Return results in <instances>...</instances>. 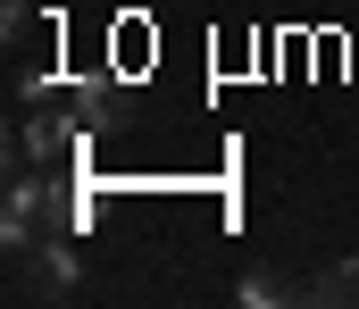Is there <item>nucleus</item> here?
<instances>
[{"label":"nucleus","mask_w":359,"mask_h":309,"mask_svg":"<svg viewBox=\"0 0 359 309\" xmlns=\"http://www.w3.org/2000/svg\"><path fill=\"white\" fill-rule=\"evenodd\" d=\"M17 268H25V293H76V251H67V234L25 242V251H17Z\"/></svg>","instance_id":"obj_3"},{"label":"nucleus","mask_w":359,"mask_h":309,"mask_svg":"<svg viewBox=\"0 0 359 309\" xmlns=\"http://www.w3.org/2000/svg\"><path fill=\"white\" fill-rule=\"evenodd\" d=\"M67 226H84V193H59L50 176L8 184V217H0V242H8V251L50 242V234H67Z\"/></svg>","instance_id":"obj_1"},{"label":"nucleus","mask_w":359,"mask_h":309,"mask_svg":"<svg viewBox=\"0 0 359 309\" xmlns=\"http://www.w3.org/2000/svg\"><path fill=\"white\" fill-rule=\"evenodd\" d=\"M301 293H309V301H359V268L343 259V268H326V276H309Z\"/></svg>","instance_id":"obj_4"},{"label":"nucleus","mask_w":359,"mask_h":309,"mask_svg":"<svg viewBox=\"0 0 359 309\" xmlns=\"http://www.w3.org/2000/svg\"><path fill=\"white\" fill-rule=\"evenodd\" d=\"M34 109L42 117H59L67 134H92V125H109V84L100 76H42V92H34Z\"/></svg>","instance_id":"obj_2"}]
</instances>
